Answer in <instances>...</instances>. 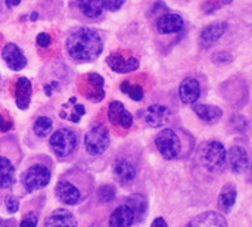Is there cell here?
<instances>
[{"label":"cell","mask_w":252,"mask_h":227,"mask_svg":"<svg viewBox=\"0 0 252 227\" xmlns=\"http://www.w3.org/2000/svg\"><path fill=\"white\" fill-rule=\"evenodd\" d=\"M21 3V0H6V6L9 7V9H12V7H15V6H18Z\"/></svg>","instance_id":"cell-39"},{"label":"cell","mask_w":252,"mask_h":227,"mask_svg":"<svg viewBox=\"0 0 252 227\" xmlns=\"http://www.w3.org/2000/svg\"><path fill=\"white\" fill-rule=\"evenodd\" d=\"M49 145L58 158H68L77 149V136L69 129H59L50 136Z\"/></svg>","instance_id":"cell-3"},{"label":"cell","mask_w":252,"mask_h":227,"mask_svg":"<svg viewBox=\"0 0 252 227\" xmlns=\"http://www.w3.org/2000/svg\"><path fill=\"white\" fill-rule=\"evenodd\" d=\"M189 227H227V222L223 214L217 211H207L199 216H196Z\"/></svg>","instance_id":"cell-17"},{"label":"cell","mask_w":252,"mask_h":227,"mask_svg":"<svg viewBox=\"0 0 252 227\" xmlns=\"http://www.w3.org/2000/svg\"><path fill=\"white\" fill-rule=\"evenodd\" d=\"M126 205L133 211L136 222H140L143 219V216L146 214V211H148V201L140 194H136V195H131L130 198H127Z\"/></svg>","instance_id":"cell-22"},{"label":"cell","mask_w":252,"mask_h":227,"mask_svg":"<svg viewBox=\"0 0 252 227\" xmlns=\"http://www.w3.org/2000/svg\"><path fill=\"white\" fill-rule=\"evenodd\" d=\"M10 129V123H6L3 115H0V131H6Z\"/></svg>","instance_id":"cell-38"},{"label":"cell","mask_w":252,"mask_h":227,"mask_svg":"<svg viewBox=\"0 0 252 227\" xmlns=\"http://www.w3.org/2000/svg\"><path fill=\"white\" fill-rule=\"evenodd\" d=\"M226 148L221 142L208 140L199 149L201 164L211 173H219L226 167Z\"/></svg>","instance_id":"cell-2"},{"label":"cell","mask_w":252,"mask_h":227,"mask_svg":"<svg viewBox=\"0 0 252 227\" xmlns=\"http://www.w3.org/2000/svg\"><path fill=\"white\" fill-rule=\"evenodd\" d=\"M155 145L165 160H176L182 152V142L179 134L171 129L161 130L155 137Z\"/></svg>","instance_id":"cell-5"},{"label":"cell","mask_w":252,"mask_h":227,"mask_svg":"<svg viewBox=\"0 0 252 227\" xmlns=\"http://www.w3.org/2000/svg\"><path fill=\"white\" fill-rule=\"evenodd\" d=\"M35 41H37V44H38L40 47H49L50 43H52V37H50V34H47V32H40V34L37 35Z\"/></svg>","instance_id":"cell-36"},{"label":"cell","mask_w":252,"mask_h":227,"mask_svg":"<svg viewBox=\"0 0 252 227\" xmlns=\"http://www.w3.org/2000/svg\"><path fill=\"white\" fill-rule=\"evenodd\" d=\"M226 162H229V167L233 173L236 174L245 173L250 167V158L247 149L244 146H232L226 154Z\"/></svg>","instance_id":"cell-8"},{"label":"cell","mask_w":252,"mask_h":227,"mask_svg":"<svg viewBox=\"0 0 252 227\" xmlns=\"http://www.w3.org/2000/svg\"><path fill=\"white\" fill-rule=\"evenodd\" d=\"M86 81L92 86L93 92L96 93V100L100 102L103 99V96H105V93H103V84H105L103 77L96 74V72H90V74L86 75Z\"/></svg>","instance_id":"cell-26"},{"label":"cell","mask_w":252,"mask_h":227,"mask_svg":"<svg viewBox=\"0 0 252 227\" xmlns=\"http://www.w3.org/2000/svg\"><path fill=\"white\" fill-rule=\"evenodd\" d=\"M123 109H124V105L120 100H112L109 103V106H108V118H109V121L112 124L117 126V120H118V117H120Z\"/></svg>","instance_id":"cell-29"},{"label":"cell","mask_w":252,"mask_h":227,"mask_svg":"<svg viewBox=\"0 0 252 227\" xmlns=\"http://www.w3.org/2000/svg\"><path fill=\"white\" fill-rule=\"evenodd\" d=\"M236 196H238V192H236V186L233 183H226L219 195V205L223 211H229L235 202H236Z\"/></svg>","instance_id":"cell-23"},{"label":"cell","mask_w":252,"mask_h":227,"mask_svg":"<svg viewBox=\"0 0 252 227\" xmlns=\"http://www.w3.org/2000/svg\"><path fill=\"white\" fill-rule=\"evenodd\" d=\"M120 89L123 93L128 95L130 99H133L134 102H140L145 97V90L140 84H130L128 81H123Z\"/></svg>","instance_id":"cell-27"},{"label":"cell","mask_w":252,"mask_h":227,"mask_svg":"<svg viewBox=\"0 0 252 227\" xmlns=\"http://www.w3.org/2000/svg\"><path fill=\"white\" fill-rule=\"evenodd\" d=\"M151 227H168V225H167V222L162 217H158V219L154 220V223L151 225Z\"/></svg>","instance_id":"cell-37"},{"label":"cell","mask_w":252,"mask_h":227,"mask_svg":"<svg viewBox=\"0 0 252 227\" xmlns=\"http://www.w3.org/2000/svg\"><path fill=\"white\" fill-rule=\"evenodd\" d=\"M44 227H77V220L66 208H58L47 216Z\"/></svg>","instance_id":"cell-15"},{"label":"cell","mask_w":252,"mask_h":227,"mask_svg":"<svg viewBox=\"0 0 252 227\" xmlns=\"http://www.w3.org/2000/svg\"><path fill=\"white\" fill-rule=\"evenodd\" d=\"M183 25H185V21H183V18L179 13L167 12V13L159 15L158 19H157V30L161 34L179 32V31H182Z\"/></svg>","instance_id":"cell-11"},{"label":"cell","mask_w":252,"mask_h":227,"mask_svg":"<svg viewBox=\"0 0 252 227\" xmlns=\"http://www.w3.org/2000/svg\"><path fill=\"white\" fill-rule=\"evenodd\" d=\"M102 3H103V9L109 12H117L123 7L126 0H102Z\"/></svg>","instance_id":"cell-31"},{"label":"cell","mask_w":252,"mask_h":227,"mask_svg":"<svg viewBox=\"0 0 252 227\" xmlns=\"http://www.w3.org/2000/svg\"><path fill=\"white\" fill-rule=\"evenodd\" d=\"M230 61H232V56H230V53H227V52H219V53H214V55H213V62H214V64L221 65V64H227V62H230Z\"/></svg>","instance_id":"cell-34"},{"label":"cell","mask_w":252,"mask_h":227,"mask_svg":"<svg viewBox=\"0 0 252 227\" xmlns=\"http://www.w3.org/2000/svg\"><path fill=\"white\" fill-rule=\"evenodd\" d=\"M106 64L109 65V68L118 74H127V72H133L140 66V62L137 58L130 56V58H123L120 53H112L106 58Z\"/></svg>","instance_id":"cell-10"},{"label":"cell","mask_w":252,"mask_h":227,"mask_svg":"<svg viewBox=\"0 0 252 227\" xmlns=\"http://www.w3.org/2000/svg\"><path fill=\"white\" fill-rule=\"evenodd\" d=\"M133 223H134V214L126 204L115 208L109 217V227H131Z\"/></svg>","instance_id":"cell-20"},{"label":"cell","mask_w":252,"mask_h":227,"mask_svg":"<svg viewBox=\"0 0 252 227\" xmlns=\"http://www.w3.org/2000/svg\"><path fill=\"white\" fill-rule=\"evenodd\" d=\"M31 92L32 84L27 77H19L16 81V92H15V103L21 111L28 109L31 102Z\"/></svg>","instance_id":"cell-16"},{"label":"cell","mask_w":252,"mask_h":227,"mask_svg":"<svg viewBox=\"0 0 252 227\" xmlns=\"http://www.w3.org/2000/svg\"><path fill=\"white\" fill-rule=\"evenodd\" d=\"M32 130L35 133L37 137L40 139H44V137H49L52 134V130H53V121L52 118L49 117H38L32 126Z\"/></svg>","instance_id":"cell-25"},{"label":"cell","mask_w":252,"mask_h":227,"mask_svg":"<svg viewBox=\"0 0 252 227\" xmlns=\"http://www.w3.org/2000/svg\"><path fill=\"white\" fill-rule=\"evenodd\" d=\"M65 47L68 55L77 62H92L99 58L103 52V38L97 30L90 27H81L72 31L66 41Z\"/></svg>","instance_id":"cell-1"},{"label":"cell","mask_w":252,"mask_h":227,"mask_svg":"<svg viewBox=\"0 0 252 227\" xmlns=\"http://www.w3.org/2000/svg\"><path fill=\"white\" fill-rule=\"evenodd\" d=\"M1 58L12 71H21L27 66V58L22 49L15 43H7L1 50Z\"/></svg>","instance_id":"cell-7"},{"label":"cell","mask_w":252,"mask_h":227,"mask_svg":"<svg viewBox=\"0 0 252 227\" xmlns=\"http://www.w3.org/2000/svg\"><path fill=\"white\" fill-rule=\"evenodd\" d=\"M170 115H171V111L165 105L155 103V105H151L146 109V112H145V121L151 127L158 129V127H162L164 124H167V121L170 120Z\"/></svg>","instance_id":"cell-13"},{"label":"cell","mask_w":252,"mask_h":227,"mask_svg":"<svg viewBox=\"0 0 252 227\" xmlns=\"http://www.w3.org/2000/svg\"><path fill=\"white\" fill-rule=\"evenodd\" d=\"M37 223H38V216L35 213H28L22 219L19 227H37Z\"/></svg>","instance_id":"cell-32"},{"label":"cell","mask_w":252,"mask_h":227,"mask_svg":"<svg viewBox=\"0 0 252 227\" xmlns=\"http://www.w3.org/2000/svg\"><path fill=\"white\" fill-rule=\"evenodd\" d=\"M78 7L87 18H99L103 13L102 0H78Z\"/></svg>","instance_id":"cell-24"},{"label":"cell","mask_w":252,"mask_h":227,"mask_svg":"<svg viewBox=\"0 0 252 227\" xmlns=\"http://www.w3.org/2000/svg\"><path fill=\"white\" fill-rule=\"evenodd\" d=\"M195 114L207 124H216L223 117V109L216 105H204V103H193Z\"/></svg>","instance_id":"cell-18"},{"label":"cell","mask_w":252,"mask_h":227,"mask_svg":"<svg viewBox=\"0 0 252 227\" xmlns=\"http://www.w3.org/2000/svg\"><path fill=\"white\" fill-rule=\"evenodd\" d=\"M0 227H15L12 223H9V222H3V220H0Z\"/></svg>","instance_id":"cell-40"},{"label":"cell","mask_w":252,"mask_h":227,"mask_svg":"<svg viewBox=\"0 0 252 227\" xmlns=\"http://www.w3.org/2000/svg\"><path fill=\"white\" fill-rule=\"evenodd\" d=\"M72 115L69 117V120L72 121V123H78L80 121V118L86 114V109H84V106L83 105H78V103H74V109H72V112H71Z\"/></svg>","instance_id":"cell-33"},{"label":"cell","mask_w":252,"mask_h":227,"mask_svg":"<svg viewBox=\"0 0 252 227\" xmlns=\"http://www.w3.org/2000/svg\"><path fill=\"white\" fill-rule=\"evenodd\" d=\"M52 177L50 170L43 164H35L30 167L24 174V188L27 192H34L43 189L49 185Z\"/></svg>","instance_id":"cell-6"},{"label":"cell","mask_w":252,"mask_h":227,"mask_svg":"<svg viewBox=\"0 0 252 227\" xmlns=\"http://www.w3.org/2000/svg\"><path fill=\"white\" fill-rule=\"evenodd\" d=\"M230 1H232V0H221V3H223V4H229Z\"/></svg>","instance_id":"cell-42"},{"label":"cell","mask_w":252,"mask_h":227,"mask_svg":"<svg viewBox=\"0 0 252 227\" xmlns=\"http://www.w3.org/2000/svg\"><path fill=\"white\" fill-rule=\"evenodd\" d=\"M16 183V170L12 161L0 157V189H9Z\"/></svg>","instance_id":"cell-21"},{"label":"cell","mask_w":252,"mask_h":227,"mask_svg":"<svg viewBox=\"0 0 252 227\" xmlns=\"http://www.w3.org/2000/svg\"><path fill=\"white\" fill-rule=\"evenodd\" d=\"M97 199L102 204H109L115 199V188L111 185H103L97 191Z\"/></svg>","instance_id":"cell-28"},{"label":"cell","mask_w":252,"mask_h":227,"mask_svg":"<svg viewBox=\"0 0 252 227\" xmlns=\"http://www.w3.org/2000/svg\"><path fill=\"white\" fill-rule=\"evenodd\" d=\"M227 27H229L227 22H213L207 25L199 34V46L202 49H210L211 46H214L226 32Z\"/></svg>","instance_id":"cell-9"},{"label":"cell","mask_w":252,"mask_h":227,"mask_svg":"<svg viewBox=\"0 0 252 227\" xmlns=\"http://www.w3.org/2000/svg\"><path fill=\"white\" fill-rule=\"evenodd\" d=\"M55 192H56L58 199H59L62 204H65V205H77V204L81 201V194H80V191H78L72 183H69L68 180H61V182H58Z\"/></svg>","instance_id":"cell-14"},{"label":"cell","mask_w":252,"mask_h":227,"mask_svg":"<svg viewBox=\"0 0 252 227\" xmlns=\"http://www.w3.org/2000/svg\"><path fill=\"white\" fill-rule=\"evenodd\" d=\"M6 208H7V211L10 213V214H13V213H16L18 210H19V201L15 198V196H7L6 198Z\"/></svg>","instance_id":"cell-35"},{"label":"cell","mask_w":252,"mask_h":227,"mask_svg":"<svg viewBox=\"0 0 252 227\" xmlns=\"http://www.w3.org/2000/svg\"><path fill=\"white\" fill-rule=\"evenodd\" d=\"M179 96H180L182 102L186 103V105L196 103L199 96H201V84H199V81L196 78H193V77L185 78L179 86Z\"/></svg>","instance_id":"cell-12"},{"label":"cell","mask_w":252,"mask_h":227,"mask_svg":"<svg viewBox=\"0 0 252 227\" xmlns=\"http://www.w3.org/2000/svg\"><path fill=\"white\" fill-rule=\"evenodd\" d=\"M117 126H121L124 129H130L133 126V115L126 108L121 111V114H120V117L117 120Z\"/></svg>","instance_id":"cell-30"},{"label":"cell","mask_w":252,"mask_h":227,"mask_svg":"<svg viewBox=\"0 0 252 227\" xmlns=\"http://www.w3.org/2000/svg\"><path fill=\"white\" fill-rule=\"evenodd\" d=\"M114 174L120 183H130L136 177V168L128 160L118 158L114 162Z\"/></svg>","instance_id":"cell-19"},{"label":"cell","mask_w":252,"mask_h":227,"mask_svg":"<svg viewBox=\"0 0 252 227\" xmlns=\"http://www.w3.org/2000/svg\"><path fill=\"white\" fill-rule=\"evenodd\" d=\"M109 143L111 137L105 126H96L84 136V148L87 154L92 157H99L105 154L106 149L109 148Z\"/></svg>","instance_id":"cell-4"},{"label":"cell","mask_w":252,"mask_h":227,"mask_svg":"<svg viewBox=\"0 0 252 227\" xmlns=\"http://www.w3.org/2000/svg\"><path fill=\"white\" fill-rule=\"evenodd\" d=\"M38 19V13L37 12H32L31 13V21H37Z\"/></svg>","instance_id":"cell-41"},{"label":"cell","mask_w":252,"mask_h":227,"mask_svg":"<svg viewBox=\"0 0 252 227\" xmlns=\"http://www.w3.org/2000/svg\"><path fill=\"white\" fill-rule=\"evenodd\" d=\"M0 84H1V81H0Z\"/></svg>","instance_id":"cell-43"}]
</instances>
